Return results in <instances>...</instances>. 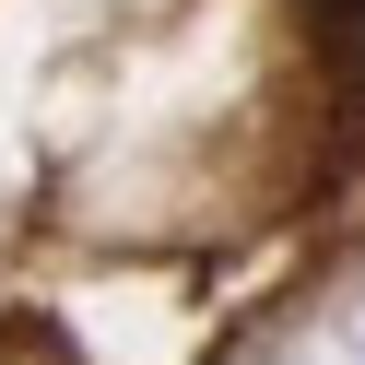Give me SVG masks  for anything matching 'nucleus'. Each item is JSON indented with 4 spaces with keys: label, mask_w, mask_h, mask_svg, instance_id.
<instances>
[{
    "label": "nucleus",
    "mask_w": 365,
    "mask_h": 365,
    "mask_svg": "<svg viewBox=\"0 0 365 365\" xmlns=\"http://www.w3.org/2000/svg\"><path fill=\"white\" fill-rule=\"evenodd\" d=\"M307 24H318V71H330L341 118H365V0H307Z\"/></svg>",
    "instance_id": "f257e3e1"
}]
</instances>
